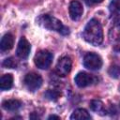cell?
<instances>
[{
  "mask_svg": "<svg viewBox=\"0 0 120 120\" xmlns=\"http://www.w3.org/2000/svg\"><path fill=\"white\" fill-rule=\"evenodd\" d=\"M109 74L113 78L120 77V67L118 66H112L109 69Z\"/></svg>",
  "mask_w": 120,
  "mask_h": 120,
  "instance_id": "obj_19",
  "label": "cell"
},
{
  "mask_svg": "<svg viewBox=\"0 0 120 120\" xmlns=\"http://www.w3.org/2000/svg\"><path fill=\"white\" fill-rule=\"evenodd\" d=\"M69 16L73 21H77L81 18V16L82 15L83 12V8H82V5L76 0H73L70 2L69 4Z\"/></svg>",
  "mask_w": 120,
  "mask_h": 120,
  "instance_id": "obj_9",
  "label": "cell"
},
{
  "mask_svg": "<svg viewBox=\"0 0 120 120\" xmlns=\"http://www.w3.org/2000/svg\"><path fill=\"white\" fill-rule=\"evenodd\" d=\"M52 61V54L47 50H41L38 52L34 57L35 65L40 69H47Z\"/></svg>",
  "mask_w": 120,
  "mask_h": 120,
  "instance_id": "obj_3",
  "label": "cell"
},
{
  "mask_svg": "<svg viewBox=\"0 0 120 120\" xmlns=\"http://www.w3.org/2000/svg\"><path fill=\"white\" fill-rule=\"evenodd\" d=\"M119 91H120V87H119Z\"/></svg>",
  "mask_w": 120,
  "mask_h": 120,
  "instance_id": "obj_22",
  "label": "cell"
},
{
  "mask_svg": "<svg viewBox=\"0 0 120 120\" xmlns=\"http://www.w3.org/2000/svg\"><path fill=\"white\" fill-rule=\"evenodd\" d=\"M30 51H31V45L28 42V40L24 37L21 38L17 46V51H16L17 55L22 59H25L28 57Z\"/></svg>",
  "mask_w": 120,
  "mask_h": 120,
  "instance_id": "obj_8",
  "label": "cell"
},
{
  "mask_svg": "<svg viewBox=\"0 0 120 120\" xmlns=\"http://www.w3.org/2000/svg\"><path fill=\"white\" fill-rule=\"evenodd\" d=\"M60 96H61V93L57 90H54V89H50L45 94V97L47 98H49L50 100H53V101L57 100L60 98Z\"/></svg>",
  "mask_w": 120,
  "mask_h": 120,
  "instance_id": "obj_17",
  "label": "cell"
},
{
  "mask_svg": "<svg viewBox=\"0 0 120 120\" xmlns=\"http://www.w3.org/2000/svg\"><path fill=\"white\" fill-rule=\"evenodd\" d=\"M83 65L86 68L91 70H98L102 66L101 57L94 52H88L83 58Z\"/></svg>",
  "mask_w": 120,
  "mask_h": 120,
  "instance_id": "obj_5",
  "label": "cell"
},
{
  "mask_svg": "<svg viewBox=\"0 0 120 120\" xmlns=\"http://www.w3.org/2000/svg\"><path fill=\"white\" fill-rule=\"evenodd\" d=\"M14 44V38L11 34L8 33L6 35L3 36L2 39H1V43H0V48L2 52H7L9 51L10 49H12Z\"/></svg>",
  "mask_w": 120,
  "mask_h": 120,
  "instance_id": "obj_12",
  "label": "cell"
},
{
  "mask_svg": "<svg viewBox=\"0 0 120 120\" xmlns=\"http://www.w3.org/2000/svg\"><path fill=\"white\" fill-rule=\"evenodd\" d=\"M38 22L43 27H45L49 30L56 31L62 35H68L69 33L68 28L67 26H65L61 22V21H59L55 17H52L49 14H44V15L40 16L38 18Z\"/></svg>",
  "mask_w": 120,
  "mask_h": 120,
  "instance_id": "obj_2",
  "label": "cell"
},
{
  "mask_svg": "<svg viewBox=\"0 0 120 120\" xmlns=\"http://www.w3.org/2000/svg\"><path fill=\"white\" fill-rule=\"evenodd\" d=\"M24 84L29 91L38 90L42 84V78L39 74L35 72H29L24 77Z\"/></svg>",
  "mask_w": 120,
  "mask_h": 120,
  "instance_id": "obj_4",
  "label": "cell"
},
{
  "mask_svg": "<svg viewBox=\"0 0 120 120\" xmlns=\"http://www.w3.org/2000/svg\"><path fill=\"white\" fill-rule=\"evenodd\" d=\"M83 38L94 46H98L103 41V31L100 22L96 20H90L84 27Z\"/></svg>",
  "mask_w": 120,
  "mask_h": 120,
  "instance_id": "obj_1",
  "label": "cell"
},
{
  "mask_svg": "<svg viewBox=\"0 0 120 120\" xmlns=\"http://www.w3.org/2000/svg\"><path fill=\"white\" fill-rule=\"evenodd\" d=\"M92 2H94V3H100V2H102L103 0H91Z\"/></svg>",
  "mask_w": 120,
  "mask_h": 120,
  "instance_id": "obj_21",
  "label": "cell"
},
{
  "mask_svg": "<svg viewBox=\"0 0 120 120\" xmlns=\"http://www.w3.org/2000/svg\"><path fill=\"white\" fill-rule=\"evenodd\" d=\"M90 108L92 111L96 112L97 113L99 114H104L105 112V107L102 101L98 100V99H93L90 101Z\"/></svg>",
  "mask_w": 120,
  "mask_h": 120,
  "instance_id": "obj_16",
  "label": "cell"
},
{
  "mask_svg": "<svg viewBox=\"0 0 120 120\" xmlns=\"http://www.w3.org/2000/svg\"><path fill=\"white\" fill-rule=\"evenodd\" d=\"M48 119H60V117H59V116H57V115L52 114V115H50V116L48 117Z\"/></svg>",
  "mask_w": 120,
  "mask_h": 120,
  "instance_id": "obj_20",
  "label": "cell"
},
{
  "mask_svg": "<svg viewBox=\"0 0 120 120\" xmlns=\"http://www.w3.org/2000/svg\"><path fill=\"white\" fill-rule=\"evenodd\" d=\"M72 66V61L68 56H63L60 58L56 65V73L59 76H66L69 73Z\"/></svg>",
  "mask_w": 120,
  "mask_h": 120,
  "instance_id": "obj_7",
  "label": "cell"
},
{
  "mask_svg": "<svg viewBox=\"0 0 120 120\" xmlns=\"http://www.w3.org/2000/svg\"><path fill=\"white\" fill-rule=\"evenodd\" d=\"M16 66H17V63L14 60V58H12V57L7 58L3 62V67H5L7 68H16Z\"/></svg>",
  "mask_w": 120,
  "mask_h": 120,
  "instance_id": "obj_18",
  "label": "cell"
},
{
  "mask_svg": "<svg viewBox=\"0 0 120 120\" xmlns=\"http://www.w3.org/2000/svg\"><path fill=\"white\" fill-rule=\"evenodd\" d=\"M22 102L18 99H7L2 102V108L8 112H16L22 107Z\"/></svg>",
  "mask_w": 120,
  "mask_h": 120,
  "instance_id": "obj_11",
  "label": "cell"
},
{
  "mask_svg": "<svg viewBox=\"0 0 120 120\" xmlns=\"http://www.w3.org/2000/svg\"><path fill=\"white\" fill-rule=\"evenodd\" d=\"M13 84V77L11 74H4L1 77V81H0V87L1 90L5 91V90H8L12 87Z\"/></svg>",
  "mask_w": 120,
  "mask_h": 120,
  "instance_id": "obj_13",
  "label": "cell"
},
{
  "mask_svg": "<svg viewBox=\"0 0 120 120\" xmlns=\"http://www.w3.org/2000/svg\"><path fill=\"white\" fill-rule=\"evenodd\" d=\"M70 119H72V120H74V119H79V120L91 119V115L84 109H76L72 112V114L70 116Z\"/></svg>",
  "mask_w": 120,
  "mask_h": 120,
  "instance_id": "obj_15",
  "label": "cell"
},
{
  "mask_svg": "<svg viewBox=\"0 0 120 120\" xmlns=\"http://www.w3.org/2000/svg\"><path fill=\"white\" fill-rule=\"evenodd\" d=\"M110 11L112 20L120 22V3H118L117 1L112 2L110 6Z\"/></svg>",
  "mask_w": 120,
  "mask_h": 120,
  "instance_id": "obj_14",
  "label": "cell"
},
{
  "mask_svg": "<svg viewBox=\"0 0 120 120\" xmlns=\"http://www.w3.org/2000/svg\"><path fill=\"white\" fill-rule=\"evenodd\" d=\"M74 81H75V83L79 87H86L88 85L96 83L98 79H97V77L93 76L92 74H89V73L82 71V72H79L76 75Z\"/></svg>",
  "mask_w": 120,
  "mask_h": 120,
  "instance_id": "obj_6",
  "label": "cell"
},
{
  "mask_svg": "<svg viewBox=\"0 0 120 120\" xmlns=\"http://www.w3.org/2000/svg\"><path fill=\"white\" fill-rule=\"evenodd\" d=\"M110 40L115 51H120V26H115L110 32Z\"/></svg>",
  "mask_w": 120,
  "mask_h": 120,
  "instance_id": "obj_10",
  "label": "cell"
}]
</instances>
